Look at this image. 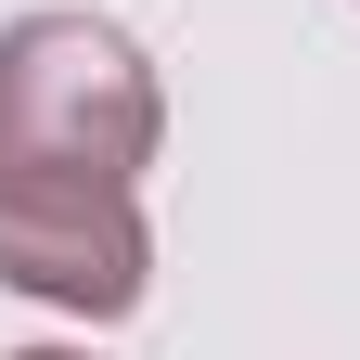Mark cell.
<instances>
[{"mask_svg":"<svg viewBox=\"0 0 360 360\" xmlns=\"http://www.w3.org/2000/svg\"><path fill=\"white\" fill-rule=\"evenodd\" d=\"M155 65L103 13L0 26V180H142L155 167Z\"/></svg>","mask_w":360,"mask_h":360,"instance_id":"6da1fadb","label":"cell"},{"mask_svg":"<svg viewBox=\"0 0 360 360\" xmlns=\"http://www.w3.org/2000/svg\"><path fill=\"white\" fill-rule=\"evenodd\" d=\"M142 193L129 180H0V283L39 309H77V322H129L142 309Z\"/></svg>","mask_w":360,"mask_h":360,"instance_id":"7a4b0ae2","label":"cell"},{"mask_svg":"<svg viewBox=\"0 0 360 360\" xmlns=\"http://www.w3.org/2000/svg\"><path fill=\"white\" fill-rule=\"evenodd\" d=\"M13 360H90V347H13Z\"/></svg>","mask_w":360,"mask_h":360,"instance_id":"3957f363","label":"cell"}]
</instances>
